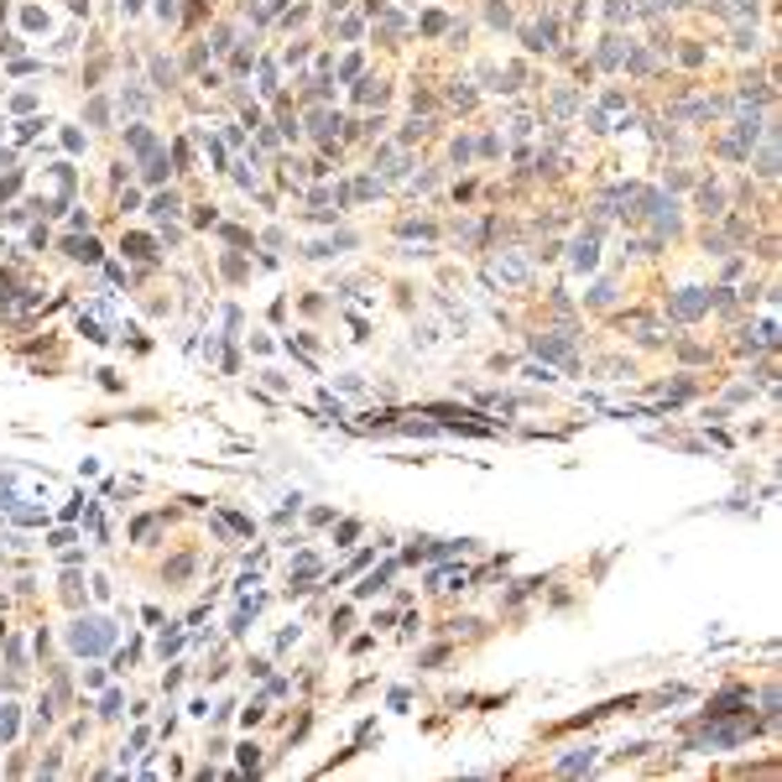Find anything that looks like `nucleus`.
<instances>
[{
    "instance_id": "f257e3e1",
    "label": "nucleus",
    "mask_w": 782,
    "mask_h": 782,
    "mask_svg": "<svg viewBox=\"0 0 782 782\" xmlns=\"http://www.w3.org/2000/svg\"><path fill=\"white\" fill-rule=\"evenodd\" d=\"M58 496H63V485L48 480V474L21 470V464H6V470H0V511L11 521H21V527H42V521H48V506Z\"/></svg>"
},
{
    "instance_id": "f03ea898",
    "label": "nucleus",
    "mask_w": 782,
    "mask_h": 782,
    "mask_svg": "<svg viewBox=\"0 0 782 782\" xmlns=\"http://www.w3.org/2000/svg\"><path fill=\"white\" fill-rule=\"evenodd\" d=\"M110 641H115V626H110L105 616H83V621H73V626H68V647H73V652H83V657L105 652Z\"/></svg>"
},
{
    "instance_id": "7ed1b4c3",
    "label": "nucleus",
    "mask_w": 782,
    "mask_h": 782,
    "mask_svg": "<svg viewBox=\"0 0 782 782\" xmlns=\"http://www.w3.org/2000/svg\"><path fill=\"white\" fill-rule=\"evenodd\" d=\"M527 272H532V266H527L521 256H511V250H501V256L490 261V277L506 282V287H521V282H527Z\"/></svg>"
},
{
    "instance_id": "20e7f679",
    "label": "nucleus",
    "mask_w": 782,
    "mask_h": 782,
    "mask_svg": "<svg viewBox=\"0 0 782 782\" xmlns=\"http://www.w3.org/2000/svg\"><path fill=\"white\" fill-rule=\"evenodd\" d=\"M699 313H710V292H699V287H683V292L673 297V319L688 323V319H699Z\"/></svg>"
},
{
    "instance_id": "39448f33",
    "label": "nucleus",
    "mask_w": 782,
    "mask_h": 782,
    "mask_svg": "<svg viewBox=\"0 0 782 782\" xmlns=\"http://www.w3.org/2000/svg\"><path fill=\"white\" fill-rule=\"evenodd\" d=\"M532 350H537L543 360H569V355H574V339H569V334H537Z\"/></svg>"
},
{
    "instance_id": "423d86ee",
    "label": "nucleus",
    "mask_w": 782,
    "mask_h": 782,
    "mask_svg": "<svg viewBox=\"0 0 782 782\" xmlns=\"http://www.w3.org/2000/svg\"><path fill=\"white\" fill-rule=\"evenodd\" d=\"M569 261H574V272H594V261H600V245H594V235H579L569 245Z\"/></svg>"
},
{
    "instance_id": "0eeeda50",
    "label": "nucleus",
    "mask_w": 782,
    "mask_h": 782,
    "mask_svg": "<svg viewBox=\"0 0 782 782\" xmlns=\"http://www.w3.org/2000/svg\"><path fill=\"white\" fill-rule=\"evenodd\" d=\"M558 42V21H537V26H527V48L532 52H548Z\"/></svg>"
},
{
    "instance_id": "6e6552de",
    "label": "nucleus",
    "mask_w": 782,
    "mask_h": 782,
    "mask_svg": "<svg viewBox=\"0 0 782 782\" xmlns=\"http://www.w3.org/2000/svg\"><path fill=\"white\" fill-rule=\"evenodd\" d=\"M756 172L761 178H777V136L767 130V146H761V157H756Z\"/></svg>"
},
{
    "instance_id": "1a4fd4ad",
    "label": "nucleus",
    "mask_w": 782,
    "mask_h": 782,
    "mask_svg": "<svg viewBox=\"0 0 782 782\" xmlns=\"http://www.w3.org/2000/svg\"><path fill=\"white\" fill-rule=\"evenodd\" d=\"M126 141H130V152H141V157H152V152H157V141H152V130H146V126H130V130H126Z\"/></svg>"
},
{
    "instance_id": "9d476101",
    "label": "nucleus",
    "mask_w": 782,
    "mask_h": 782,
    "mask_svg": "<svg viewBox=\"0 0 782 782\" xmlns=\"http://www.w3.org/2000/svg\"><path fill=\"white\" fill-rule=\"evenodd\" d=\"M63 250H68L73 261H94V256H99V245H94V240H89V235H73V240H68V245H63Z\"/></svg>"
},
{
    "instance_id": "9b49d317",
    "label": "nucleus",
    "mask_w": 782,
    "mask_h": 782,
    "mask_svg": "<svg viewBox=\"0 0 782 782\" xmlns=\"http://www.w3.org/2000/svg\"><path fill=\"white\" fill-rule=\"evenodd\" d=\"M126 256H136V261H152L157 256V245L146 235H126Z\"/></svg>"
},
{
    "instance_id": "f8f14e48",
    "label": "nucleus",
    "mask_w": 782,
    "mask_h": 782,
    "mask_svg": "<svg viewBox=\"0 0 782 782\" xmlns=\"http://www.w3.org/2000/svg\"><path fill=\"white\" fill-rule=\"evenodd\" d=\"M152 214H157V219H172V214H178V199H172V193H157V199H152Z\"/></svg>"
},
{
    "instance_id": "ddd939ff",
    "label": "nucleus",
    "mask_w": 782,
    "mask_h": 782,
    "mask_svg": "<svg viewBox=\"0 0 782 782\" xmlns=\"http://www.w3.org/2000/svg\"><path fill=\"white\" fill-rule=\"evenodd\" d=\"M162 178H167V157L152 152V157H146V183H162Z\"/></svg>"
},
{
    "instance_id": "4468645a",
    "label": "nucleus",
    "mask_w": 782,
    "mask_h": 782,
    "mask_svg": "<svg viewBox=\"0 0 782 782\" xmlns=\"http://www.w3.org/2000/svg\"><path fill=\"white\" fill-rule=\"evenodd\" d=\"M433 584H439V590H459V584H464V569H439V574H433Z\"/></svg>"
},
{
    "instance_id": "2eb2a0df",
    "label": "nucleus",
    "mask_w": 782,
    "mask_h": 782,
    "mask_svg": "<svg viewBox=\"0 0 782 782\" xmlns=\"http://www.w3.org/2000/svg\"><path fill=\"white\" fill-rule=\"evenodd\" d=\"M16 735V704H0V741Z\"/></svg>"
},
{
    "instance_id": "dca6fc26",
    "label": "nucleus",
    "mask_w": 782,
    "mask_h": 782,
    "mask_svg": "<svg viewBox=\"0 0 782 782\" xmlns=\"http://www.w3.org/2000/svg\"><path fill=\"white\" fill-rule=\"evenodd\" d=\"M600 63H605V68H616V63H621V37H605V48H600Z\"/></svg>"
},
{
    "instance_id": "f3484780",
    "label": "nucleus",
    "mask_w": 782,
    "mask_h": 782,
    "mask_svg": "<svg viewBox=\"0 0 782 782\" xmlns=\"http://www.w3.org/2000/svg\"><path fill=\"white\" fill-rule=\"evenodd\" d=\"M699 209H704V214H720V209H725L720 188H704V193H699Z\"/></svg>"
},
{
    "instance_id": "a211bd4d",
    "label": "nucleus",
    "mask_w": 782,
    "mask_h": 782,
    "mask_svg": "<svg viewBox=\"0 0 782 782\" xmlns=\"http://www.w3.org/2000/svg\"><path fill=\"white\" fill-rule=\"evenodd\" d=\"M355 94H360V99H365V105H370V99H386V83H376V79H365V83H360V89H355Z\"/></svg>"
},
{
    "instance_id": "6ab92c4d",
    "label": "nucleus",
    "mask_w": 782,
    "mask_h": 782,
    "mask_svg": "<svg viewBox=\"0 0 782 782\" xmlns=\"http://www.w3.org/2000/svg\"><path fill=\"white\" fill-rule=\"evenodd\" d=\"M631 16H636L631 0H610V21H631Z\"/></svg>"
},
{
    "instance_id": "aec40b11",
    "label": "nucleus",
    "mask_w": 782,
    "mask_h": 782,
    "mask_svg": "<svg viewBox=\"0 0 782 782\" xmlns=\"http://www.w3.org/2000/svg\"><path fill=\"white\" fill-rule=\"evenodd\" d=\"M610 297H616V287H610V282H600V287H594V292H590V303H594V308H605Z\"/></svg>"
},
{
    "instance_id": "412c9836",
    "label": "nucleus",
    "mask_w": 782,
    "mask_h": 782,
    "mask_svg": "<svg viewBox=\"0 0 782 782\" xmlns=\"http://www.w3.org/2000/svg\"><path fill=\"white\" fill-rule=\"evenodd\" d=\"M188 569H193V558H172V569H167V579H188Z\"/></svg>"
},
{
    "instance_id": "4be33fe9",
    "label": "nucleus",
    "mask_w": 782,
    "mask_h": 782,
    "mask_svg": "<svg viewBox=\"0 0 782 782\" xmlns=\"http://www.w3.org/2000/svg\"><path fill=\"white\" fill-rule=\"evenodd\" d=\"M261 89H266V94H277V68H272V63H261Z\"/></svg>"
},
{
    "instance_id": "5701e85b",
    "label": "nucleus",
    "mask_w": 782,
    "mask_h": 782,
    "mask_svg": "<svg viewBox=\"0 0 782 782\" xmlns=\"http://www.w3.org/2000/svg\"><path fill=\"white\" fill-rule=\"evenodd\" d=\"M21 21H26V26H32V32H37V26H48V16L37 11V6H26V11H21Z\"/></svg>"
},
{
    "instance_id": "b1692460",
    "label": "nucleus",
    "mask_w": 782,
    "mask_h": 782,
    "mask_svg": "<svg viewBox=\"0 0 782 782\" xmlns=\"http://www.w3.org/2000/svg\"><path fill=\"white\" fill-rule=\"evenodd\" d=\"M152 79H157V83H162V89H167V83H172V68H167V63L157 58V63H152Z\"/></svg>"
},
{
    "instance_id": "393cba45",
    "label": "nucleus",
    "mask_w": 782,
    "mask_h": 782,
    "mask_svg": "<svg viewBox=\"0 0 782 782\" xmlns=\"http://www.w3.org/2000/svg\"><path fill=\"white\" fill-rule=\"evenodd\" d=\"M157 16H162V21H172V16H178V0H157Z\"/></svg>"
},
{
    "instance_id": "a878e982",
    "label": "nucleus",
    "mask_w": 782,
    "mask_h": 782,
    "mask_svg": "<svg viewBox=\"0 0 782 782\" xmlns=\"http://www.w3.org/2000/svg\"><path fill=\"white\" fill-rule=\"evenodd\" d=\"M16 193V178H0V199H11Z\"/></svg>"
}]
</instances>
